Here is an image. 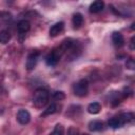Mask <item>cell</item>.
I'll return each instance as SVG.
<instances>
[{"label":"cell","instance_id":"1","mask_svg":"<svg viewBox=\"0 0 135 135\" xmlns=\"http://www.w3.org/2000/svg\"><path fill=\"white\" fill-rule=\"evenodd\" d=\"M50 98V93L46 89L44 88H38L35 92H34V96H33V103L36 108L41 109L43 108Z\"/></svg>","mask_w":135,"mask_h":135},{"label":"cell","instance_id":"2","mask_svg":"<svg viewBox=\"0 0 135 135\" xmlns=\"http://www.w3.org/2000/svg\"><path fill=\"white\" fill-rule=\"evenodd\" d=\"M88 89H89V83L86 79H81L78 82H76L73 86V91L74 94L79 96V97H83L88 94Z\"/></svg>","mask_w":135,"mask_h":135},{"label":"cell","instance_id":"3","mask_svg":"<svg viewBox=\"0 0 135 135\" xmlns=\"http://www.w3.org/2000/svg\"><path fill=\"white\" fill-rule=\"evenodd\" d=\"M38 57H39V52H37V51L31 53L27 56L26 64H25V68H26L27 71H32V70L35 69V66L37 64V61H38Z\"/></svg>","mask_w":135,"mask_h":135},{"label":"cell","instance_id":"4","mask_svg":"<svg viewBox=\"0 0 135 135\" xmlns=\"http://www.w3.org/2000/svg\"><path fill=\"white\" fill-rule=\"evenodd\" d=\"M60 57H61V56H60L55 50H53V51L46 56V58H45V62H46L47 65H50V66H54V65H56V64L58 63Z\"/></svg>","mask_w":135,"mask_h":135},{"label":"cell","instance_id":"5","mask_svg":"<svg viewBox=\"0 0 135 135\" xmlns=\"http://www.w3.org/2000/svg\"><path fill=\"white\" fill-rule=\"evenodd\" d=\"M16 117H17V120H18V122H19L20 124H26V123H28L30 120H31V115H30V113H28L26 110H23V109L18 111Z\"/></svg>","mask_w":135,"mask_h":135},{"label":"cell","instance_id":"6","mask_svg":"<svg viewBox=\"0 0 135 135\" xmlns=\"http://www.w3.org/2000/svg\"><path fill=\"white\" fill-rule=\"evenodd\" d=\"M63 26H64V23L62 21H59V22L53 24L50 28V36L51 37H56L57 35H59L62 32Z\"/></svg>","mask_w":135,"mask_h":135},{"label":"cell","instance_id":"7","mask_svg":"<svg viewBox=\"0 0 135 135\" xmlns=\"http://www.w3.org/2000/svg\"><path fill=\"white\" fill-rule=\"evenodd\" d=\"M30 27H31V23L25 19L20 20L18 22V24H17V30H18L20 35H24L26 32H28Z\"/></svg>","mask_w":135,"mask_h":135},{"label":"cell","instance_id":"8","mask_svg":"<svg viewBox=\"0 0 135 135\" xmlns=\"http://www.w3.org/2000/svg\"><path fill=\"white\" fill-rule=\"evenodd\" d=\"M112 41L116 46H122L124 43V38L121 33L119 32H114L112 34Z\"/></svg>","mask_w":135,"mask_h":135},{"label":"cell","instance_id":"9","mask_svg":"<svg viewBox=\"0 0 135 135\" xmlns=\"http://www.w3.org/2000/svg\"><path fill=\"white\" fill-rule=\"evenodd\" d=\"M104 7V3L103 1H100V0H97V1H94L91 5H90V12L91 13H99L103 9Z\"/></svg>","mask_w":135,"mask_h":135},{"label":"cell","instance_id":"10","mask_svg":"<svg viewBox=\"0 0 135 135\" xmlns=\"http://www.w3.org/2000/svg\"><path fill=\"white\" fill-rule=\"evenodd\" d=\"M72 22H73V25H74V28H79L81 25H82V22H83V16L80 14V13H76L73 15V18H72Z\"/></svg>","mask_w":135,"mask_h":135},{"label":"cell","instance_id":"11","mask_svg":"<svg viewBox=\"0 0 135 135\" xmlns=\"http://www.w3.org/2000/svg\"><path fill=\"white\" fill-rule=\"evenodd\" d=\"M89 130L90 131H93V132H97V131H100L102 130L103 128V123L100 121V120H92L89 122Z\"/></svg>","mask_w":135,"mask_h":135},{"label":"cell","instance_id":"12","mask_svg":"<svg viewBox=\"0 0 135 135\" xmlns=\"http://www.w3.org/2000/svg\"><path fill=\"white\" fill-rule=\"evenodd\" d=\"M123 121L122 119L120 118V116H117V117H113L109 120V126L112 128V129H118L120 128L121 126H123Z\"/></svg>","mask_w":135,"mask_h":135},{"label":"cell","instance_id":"13","mask_svg":"<svg viewBox=\"0 0 135 135\" xmlns=\"http://www.w3.org/2000/svg\"><path fill=\"white\" fill-rule=\"evenodd\" d=\"M100 111H101V104L99 102H92L88 105V112L90 114L95 115V114H98Z\"/></svg>","mask_w":135,"mask_h":135},{"label":"cell","instance_id":"14","mask_svg":"<svg viewBox=\"0 0 135 135\" xmlns=\"http://www.w3.org/2000/svg\"><path fill=\"white\" fill-rule=\"evenodd\" d=\"M59 110V105H57L56 103H52L51 105L47 107L46 110H44V112L41 114V116H49V115H52V114H55L56 112H58Z\"/></svg>","mask_w":135,"mask_h":135},{"label":"cell","instance_id":"15","mask_svg":"<svg viewBox=\"0 0 135 135\" xmlns=\"http://www.w3.org/2000/svg\"><path fill=\"white\" fill-rule=\"evenodd\" d=\"M11 40V33L6 30H3L0 32V43L6 44Z\"/></svg>","mask_w":135,"mask_h":135},{"label":"cell","instance_id":"16","mask_svg":"<svg viewBox=\"0 0 135 135\" xmlns=\"http://www.w3.org/2000/svg\"><path fill=\"white\" fill-rule=\"evenodd\" d=\"M119 116H120V118L122 119L123 123L130 122V121H132V120L134 119V114H133V113H130V112H128V113H122V114L119 115Z\"/></svg>","mask_w":135,"mask_h":135},{"label":"cell","instance_id":"17","mask_svg":"<svg viewBox=\"0 0 135 135\" xmlns=\"http://www.w3.org/2000/svg\"><path fill=\"white\" fill-rule=\"evenodd\" d=\"M63 132H64V129L62 127V124H56V127L54 128L53 132L51 133V135H63Z\"/></svg>","mask_w":135,"mask_h":135},{"label":"cell","instance_id":"18","mask_svg":"<svg viewBox=\"0 0 135 135\" xmlns=\"http://www.w3.org/2000/svg\"><path fill=\"white\" fill-rule=\"evenodd\" d=\"M53 97H54V99H56V100H62V99L65 98V95H64L63 92L57 91V92H55V93L53 94Z\"/></svg>","mask_w":135,"mask_h":135},{"label":"cell","instance_id":"19","mask_svg":"<svg viewBox=\"0 0 135 135\" xmlns=\"http://www.w3.org/2000/svg\"><path fill=\"white\" fill-rule=\"evenodd\" d=\"M126 66L129 69V70H134L135 69V62L133 59H129L126 63Z\"/></svg>","mask_w":135,"mask_h":135},{"label":"cell","instance_id":"20","mask_svg":"<svg viewBox=\"0 0 135 135\" xmlns=\"http://www.w3.org/2000/svg\"><path fill=\"white\" fill-rule=\"evenodd\" d=\"M68 135H79V132L75 127H71L68 131Z\"/></svg>","mask_w":135,"mask_h":135},{"label":"cell","instance_id":"21","mask_svg":"<svg viewBox=\"0 0 135 135\" xmlns=\"http://www.w3.org/2000/svg\"><path fill=\"white\" fill-rule=\"evenodd\" d=\"M134 37H132V39H131V50H134Z\"/></svg>","mask_w":135,"mask_h":135},{"label":"cell","instance_id":"22","mask_svg":"<svg viewBox=\"0 0 135 135\" xmlns=\"http://www.w3.org/2000/svg\"><path fill=\"white\" fill-rule=\"evenodd\" d=\"M82 135H89V134H82Z\"/></svg>","mask_w":135,"mask_h":135}]
</instances>
